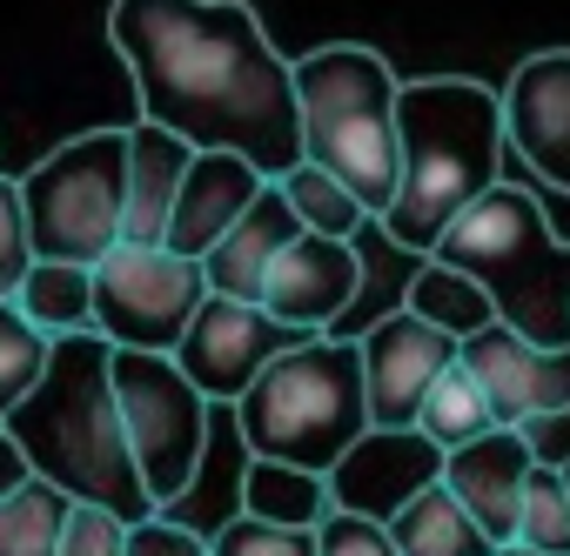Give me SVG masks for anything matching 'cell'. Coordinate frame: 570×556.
<instances>
[{
	"label": "cell",
	"mask_w": 570,
	"mask_h": 556,
	"mask_svg": "<svg viewBox=\"0 0 570 556\" xmlns=\"http://www.w3.org/2000/svg\"><path fill=\"white\" fill-rule=\"evenodd\" d=\"M503 95V141L517 148V161L570 195V48H543L530 61H517Z\"/></svg>",
	"instance_id": "cell-15"
},
{
	"label": "cell",
	"mask_w": 570,
	"mask_h": 556,
	"mask_svg": "<svg viewBox=\"0 0 570 556\" xmlns=\"http://www.w3.org/2000/svg\"><path fill=\"white\" fill-rule=\"evenodd\" d=\"M28 483H35V463L21 456V443L8 429H0V503H8L14 489H28Z\"/></svg>",
	"instance_id": "cell-34"
},
{
	"label": "cell",
	"mask_w": 570,
	"mask_h": 556,
	"mask_svg": "<svg viewBox=\"0 0 570 556\" xmlns=\"http://www.w3.org/2000/svg\"><path fill=\"white\" fill-rule=\"evenodd\" d=\"M242 449L255 463H289L309 476H330L356 436L370 429V396H363V356L343 336H309L289 356H275L255 389L235 403Z\"/></svg>",
	"instance_id": "cell-6"
},
{
	"label": "cell",
	"mask_w": 570,
	"mask_h": 556,
	"mask_svg": "<svg viewBox=\"0 0 570 556\" xmlns=\"http://www.w3.org/2000/svg\"><path fill=\"white\" fill-rule=\"evenodd\" d=\"M14 309L48 336V342H68V336H95V268H75V261H35L28 282L14 296Z\"/></svg>",
	"instance_id": "cell-21"
},
{
	"label": "cell",
	"mask_w": 570,
	"mask_h": 556,
	"mask_svg": "<svg viewBox=\"0 0 570 556\" xmlns=\"http://www.w3.org/2000/svg\"><path fill=\"white\" fill-rule=\"evenodd\" d=\"M416 429L443 449V456H456V449H470L476 436H490L497 429V416H490V396L476 389V376L463 369V363H450L443 369V383L423 396V409H416Z\"/></svg>",
	"instance_id": "cell-24"
},
{
	"label": "cell",
	"mask_w": 570,
	"mask_h": 556,
	"mask_svg": "<svg viewBox=\"0 0 570 556\" xmlns=\"http://www.w3.org/2000/svg\"><path fill=\"white\" fill-rule=\"evenodd\" d=\"M303 235V221H296V208L282 201V188L268 181L255 201H248V215L202 255V282H208V296H222V302H248V309H262V282H268V268H275V255L289 248Z\"/></svg>",
	"instance_id": "cell-17"
},
{
	"label": "cell",
	"mask_w": 570,
	"mask_h": 556,
	"mask_svg": "<svg viewBox=\"0 0 570 556\" xmlns=\"http://www.w3.org/2000/svg\"><path fill=\"white\" fill-rule=\"evenodd\" d=\"M268 181L242 161V155H195L188 161V181H181V195H175V215H168V255H181V261H202L242 215H248V201L262 195Z\"/></svg>",
	"instance_id": "cell-18"
},
{
	"label": "cell",
	"mask_w": 570,
	"mask_h": 556,
	"mask_svg": "<svg viewBox=\"0 0 570 556\" xmlns=\"http://www.w3.org/2000/svg\"><path fill=\"white\" fill-rule=\"evenodd\" d=\"M436 483H443V449L423 429H363L356 449L330 469V503L343 516H370L390 529Z\"/></svg>",
	"instance_id": "cell-13"
},
{
	"label": "cell",
	"mask_w": 570,
	"mask_h": 556,
	"mask_svg": "<svg viewBox=\"0 0 570 556\" xmlns=\"http://www.w3.org/2000/svg\"><path fill=\"white\" fill-rule=\"evenodd\" d=\"M48 356H55V342L14 302H0V423L35 396V383L48 376Z\"/></svg>",
	"instance_id": "cell-28"
},
{
	"label": "cell",
	"mask_w": 570,
	"mask_h": 556,
	"mask_svg": "<svg viewBox=\"0 0 570 556\" xmlns=\"http://www.w3.org/2000/svg\"><path fill=\"white\" fill-rule=\"evenodd\" d=\"M35 268V241H28V215H21V181L0 175V302H14Z\"/></svg>",
	"instance_id": "cell-30"
},
{
	"label": "cell",
	"mask_w": 570,
	"mask_h": 556,
	"mask_svg": "<svg viewBox=\"0 0 570 556\" xmlns=\"http://www.w3.org/2000/svg\"><path fill=\"white\" fill-rule=\"evenodd\" d=\"M296 342H309V336L282 329L268 309H248V302H222V296H208V302L195 309L181 349H175V369L202 389L208 409H215V403L235 409V403L255 389V376H262L275 356H289Z\"/></svg>",
	"instance_id": "cell-10"
},
{
	"label": "cell",
	"mask_w": 570,
	"mask_h": 556,
	"mask_svg": "<svg viewBox=\"0 0 570 556\" xmlns=\"http://www.w3.org/2000/svg\"><path fill=\"white\" fill-rule=\"evenodd\" d=\"M403 309H410V316H423L430 329H443L456 349H463L470 336L497 329V309H490V296L470 282V275L443 268V261H423V268L410 275V296H403Z\"/></svg>",
	"instance_id": "cell-23"
},
{
	"label": "cell",
	"mask_w": 570,
	"mask_h": 556,
	"mask_svg": "<svg viewBox=\"0 0 570 556\" xmlns=\"http://www.w3.org/2000/svg\"><path fill=\"white\" fill-rule=\"evenodd\" d=\"M68 496L55 483H28L0 503V556H55L61 549V529H68Z\"/></svg>",
	"instance_id": "cell-26"
},
{
	"label": "cell",
	"mask_w": 570,
	"mask_h": 556,
	"mask_svg": "<svg viewBox=\"0 0 570 556\" xmlns=\"http://www.w3.org/2000/svg\"><path fill=\"white\" fill-rule=\"evenodd\" d=\"M430 261L470 275L510 336H523L537 349H570V241L550 228V215L530 188L497 181L436 241Z\"/></svg>",
	"instance_id": "cell-4"
},
{
	"label": "cell",
	"mask_w": 570,
	"mask_h": 556,
	"mask_svg": "<svg viewBox=\"0 0 570 556\" xmlns=\"http://www.w3.org/2000/svg\"><path fill=\"white\" fill-rule=\"evenodd\" d=\"M390 543H396V556H497V543L470 523V509L436 483V489H423L396 523H390Z\"/></svg>",
	"instance_id": "cell-22"
},
{
	"label": "cell",
	"mask_w": 570,
	"mask_h": 556,
	"mask_svg": "<svg viewBox=\"0 0 570 556\" xmlns=\"http://www.w3.org/2000/svg\"><path fill=\"white\" fill-rule=\"evenodd\" d=\"M456 363L490 396L497 429H530V423L570 416V349H537V342H523L497 322V329L470 336L456 349Z\"/></svg>",
	"instance_id": "cell-12"
},
{
	"label": "cell",
	"mask_w": 570,
	"mask_h": 556,
	"mask_svg": "<svg viewBox=\"0 0 570 556\" xmlns=\"http://www.w3.org/2000/svg\"><path fill=\"white\" fill-rule=\"evenodd\" d=\"M121 556H208V536H195L175 516H148V523L128 529V549Z\"/></svg>",
	"instance_id": "cell-33"
},
{
	"label": "cell",
	"mask_w": 570,
	"mask_h": 556,
	"mask_svg": "<svg viewBox=\"0 0 570 556\" xmlns=\"http://www.w3.org/2000/svg\"><path fill=\"white\" fill-rule=\"evenodd\" d=\"M115 403L128 423L141 489L168 516L195 489V469L208 456V403L175 369V356H135V349H115Z\"/></svg>",
	"instance_id": "cell-8"
},
{
	"label": "cell",
	"mask_w": 570,
	"mask_h": 556,
	"mask_svg": "<svg viewBox=\"0 0 570 556\" xmlns=\"http://www.w3.org/2000/svg\"><path fill=\"white\" fill-rule=\"evenodd\" d=\"M530 469H537V449L523 429H490L476 436L470 449L443 456V489L470 509V523L510 549L517 543V509H523V489H530Z\"/></svg>",
	"instance_id": "cell-16"
},
{
	"label": "cell",
	"mask_w": 570,
	"mask_h": 556,
	"mask_svg": "<svg viewBox=\"0 0 570 556\" xmlns=\"http://www.w3.org/2000/svg\"><path fill=\"white\" fill-rule=\"evenodd\" d=\"M35 261L95 268L121 248L128 221V128H88L21 175Z\"/></svg>",
	"instance_id": "cell-7"
},
{
	"label": "cell",
	"mask_w": 570,
	"mask_h": 556,
	"mask_svg": "<svg viewBox=\"0 0 570 556\" xmlns=\"http://www.w3.org/2000/svg\"><path fill=\"white\" fill-rule=\"evenodd\" d=\"M356 296H363V255L356 241H330V235H296L262 282V309L296 336H330Z\"/></svg>",
	"instance_id": "cell-14"
},
{
	"label": "cell",
	"mask_w": 570,
	"mask_h": 556,
	"mask_svg": "<svg viewBox=\"0 0 570 556\" xmlns=\"http://www.w3.org/2000/svg\"><path fill=\"white\" fill-rule=\"evenodd\" d=\"M396 68L363 41H330L296 61V108H303V161L343 181L370 221L390 215L403 181L396 148Z\"/></svg>",
	"instance_id": "cell-5"
},
{
	"label": "cell",
	"mask_w": 570,
	"mask_h": 556,
	"mask_svg": "<svg viewBox=\"0 0 570 556\" xmlns=\"http://www.w3.org/2000/svg\"><path fill=\"white\" fill-rule=\"evenodd\" d=\"M282 188V201L296 208V221H303V235H330V241H356L363 235V201L343 188V181H330L316 161H303V168H289L275 181Z\"/></svg>",
	"instance_id": "cell-25"
},
{
	"label": "cell",
	"mask_w": 570,
	"mask_h": 556,
	"mask_svg": "<svg viewBox=\"0 0 570 556\" xmlns=\"http://www.w3.org/2000/svg\"><path fill=\"white\" fill-rule=\"evenodd\" d=\"M316 556H396V543H390V529H383V523L330 509V523L316 529Z\"/></svg>",
	"instance_id": "cell-32"
},
{
	"label": "cell",
	"mask_w": 570,
	"mask_h": 556,
	"mask_svg": "<svg viewBox=\"0 0 570 556\" xmlns=\"http://www.w3.org/2000/svg\"><path fill=\"white\" fill-rule=\"evenodd\" d=\"M121 549H128V523L108 516V509H95V503H75L55 556H121Z\"/></svg>",
	"instance_id": "cell-31"
},
{
	"label": "cell",
	"mask_w": 570,
	"mask_h": 556,
	"mask_svg": "<svg viewBox=\"0 0 570 556\" xmlns=\"http://www.w3.org/2000/svg\"><path fill=\"white\" fill-rule=\"evenodd\" d=\"M208 556H316V529H275V523H222L208 536Z\"/></svg>",
	"instance_id": "cell-29"
},
{
	"label": "cell",
	"mask_w": 570,
	"mask_h": 556,
	"mask_svg": "<svg viewBox=\"0 0 570 556\" xmlns=\"http://www.w3.org/2000/svg\"><path fill=\"white\" fill-rule=\"evenodd\" d=\"M517 549L570 556V483H563L557 463L530 469V489H523V509H517Z\"/></svg>",
	"instance_id": "cell-27"
},
{
	"label": "cell",
	"mask_w": 570,
	"mask_h": 556,
	"mask_svg": "<svg viewBox=\"0 0 570 556\" xmlns=\"http://www.w3.org/2000/svg\"><path fill=\"white\" fill-rule=\"evenodd\" d=\"M188 161L195 148L155 121H135L128 128V221H121V241L128 248H161L168 241V215H175V195L188 181Z\"/></svg>",
	"instance_id": "cell-19"
},
{
	"label": "cell",
	"mask_w": 570,
	"mask_h": 556,
	"mask_svg": "<svg viewBox=\"0 0 570 556\" xmlns=\"http://www.w3.org/2000/svg\"><path fill=\"white\" fill-rule=\"evenodd\" d=\"M0 429L21 443L35 476L55 483L68 503H95V509L121 516L128 529L161 516L148 503V489H141L128 423H121V403H115V349L101 336L55 342L48 376L35 383V396Z\"/></svg>",
	"instance_id": "cell-3"
},
{
	"label": "cell",
	"mask_w": 570,
	"mask_h": 556,
	"mask_svg": "<svg viewBox=\"0 0 570 556\" xmlns=\"http://www.w3.org/2000/svg\"><path fill=\"white\" fill-rule=\"evenodd\" d=\"M356 356H363L370 429H416V409L443 383V369L456 363V342L443 329H430L423 316L390 309L356 336Z\"/></svg>",
	"instance_id": "cell-11"
},
{
	"label": "cell",
	"mask_w": 570,
	"mask_h": 556,
	"mask_svg": "<svg viewBox=\"0 0 570 556\" xmlns=\"http://www.w3.org/2000/svg\"><path fill=\"white\" fill-rule=\"evenodd\" d=\"M330 476L289 469V463H255L242 469V516L248 523H275V529H323L330 523Z\"/></svg>",
	"instance_id": "cell-20"
},
{
	"label": "cell",
	"mask_w": 570,
	"mask_h": 556,
	"mask_svg": "<svg viewBox=\"0 0 570 556\" xmlns=\"http://www.w3.org/2000/svg\"><path fill=\"white\" fill-rule=\"evenodd\" d=\"M108 41L135 81V121L181 135L195 155H242L262 181L303 168L296 61L248 0H115Z\"/></svg>",
	"instance_id": "cell-1"
},
{
	"label": "cell",
	"mask_w": 570,
	"mask_h": 556,
	"mask_svg": "<svg viewBox=\"0 0 570 556\" xmlns=\"http://www.w3.org/2000/svg\"><path fill=\"white\" fill-rule=\"evenodd\" d=\"M403 181L376 221L403 255H436V241L503 181V95L470 75H423L396 95Z\"/></svg>",
	"instance_id": "cell-2"
},
{
	"label": "cell",
	"mask_w": 570,
	"mask_h": 556,
	"mask_svg": "<svg viewBox=\"0 0 570 556\" xmlns=\"http://www.w3.org/2000/svg\"><path fill=\"white\" fill-rule=\"evenodd\" d=\"M497 556H537V549H517V543H510V549H497Z\"/></svg>",
	"instance_id": "cell-35"
},
{
	"label": "cell",
	"mask_w": 570,
	"mask_h": 556,
	"mask_svg": "<svg viewBox=\"0 0 570 556\" xmlns=\"http://www.w3.org/2000/svg\"><path fill=\"white\" fill-rule=\"evenodd\" d=\"M208 302L202 261H181L168 248H115L95 261V336L108 349L135 356H175L195 309Z\"/></svg>",
	"instance_id": "cell-9"
},
{
	"label": "cell",
	"mask_w": 570,
	"mask_h": 556,
	"mask_svg": "<svg viewBox=\"0 0 570 556\" xmlns=\"http://www.w3.org/2000/svg\"><path fill=\"white\" fill-rule=\"evenodd\" d=\"M557 469H563V483H570V463H557Z\"/></svg>",
	"instance_id": "cell-36"
}]
</instances>
